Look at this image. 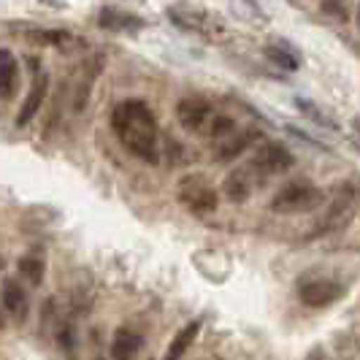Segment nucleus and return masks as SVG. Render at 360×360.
<instances>
[{"mask_svg": "<svg viewBox=\"0 0 360 360\" xmlns=\"http://www.w3.org/2000/svg\"><path fill=\"white\" fill-rule=\"evenodd\" d=\"M17 271L27 279V282L41 285V279H44V260H41L38 255H25V257H19L17 260Z\"/></svg>", "mask_w": 360, "mask_h": 360, "instance_id": "obj_19", "label": "nucleus"}, {"mask_svg": "<svg viewBox=\"0 0 360 360\" xmlns=\"http://www.w3.org/2000/svg\"><path fill=\"white\" fill-rule=\"evenodd\" d=\"M295 108H298V111H301V114H304L307 120H311L314 125L328 127V130H333V133L339 130V122H336V120H333L330 114H325V111L320 106H314L311 101H307V98H295Z\"/></svg>", "mask_w": 360, "mask_h": 360, "instance_id": "obj_17", "label": "nucleus"}, {"mask_svg": "<svg viewBox=\"0 0 360 360\" xmlns=\"http://www.w3.org/2000/svg\"><path fill=\"white\" fill-rule=\"evenodd\" d=\"M323 14L336 19H347V0H323Z\"/></svg>", "mask_w": 360, "mask_h": 360, "instance_id": "obj_21", "label": "nucleus"}, {"mask_svg": "<svg viewBox=\"0 0 360 360\" xmlns=\"http://www.w3.org/2000/svg\"><path fill=\"white\" fill-rule=\"evenodd\" d=\"M111 127L120 136V141L127 146L130 155L139 160L158 165L160 162V149H158V120L152 108L144 101L133 98L114 108L111 114Z\"/></svg>", "mask_w": 360, "mask_h": 360, "instance_id": "obj_1", "label": "nucleus"}, {"mask_svg": "<svg viewBox=\"0 0 360 360\" xmlns=\"http://www.w3.org/2000/svg\"><path fill=\"white\" fill-rule=\"evenodd\" d=\"M141 349V336L130 328H117L111 339V360H133Z\"/></svg>", "mask_w": 360, "mask_h": 360, "instance_id": "obj_14", "label": "nucleus"}, {"mask_svg": "<svg viewBox=\"0 0 360 360\" xmlns=\"http://www.w3.org/2000/svg\"><path fill=\"white\" fill-rule=\"evenodd\" d=\"M95 360H101V358H95Z\"/></svg>", "mask_w": 360, "mask_h": 360, "instance_id": "obj_24", "label": "nucleus"}, {"mask_svg": "<svg viewBox=\"0 0 360 360\" xmlns=\"http://www.w3.org/2000/svg\"><path fill=\"white\" fill-rule=\"evenodd\" d=\"M46 90H49V76L44 71L36 73L33 90L27 92V98H25V103H22V108H19V114H17V127H27L33 122V117L41 111V103H44V98H46Z\"/></svg>", "mask_w": 360, "mask_h": 360, "instance_id": "obj_11", "label": "nucleus"}, {"mask_svg": "<svg viewBox=\"0 0 360 360\" xmlns=\"http://www.w3.org/2000/svg\"><path fill=\"white\" fill-rule=\"evenodd\" d=\"M98 25H101L103 30H111V33H136V30L144 27V19L106 6V8H101V14H98Z\"/></svg>", "mask_w": 360, "mask_h": 360, "instance_id": "obj_12", "label": "nucleus"}, {"mask_svg": "<svg viewBox=\"0 0 360 360\" xmlns=\"http://www.w3.org/2000/svg\"><path fill=\"white\" fill-rule=\"evenodd\" d=\"M3 307H6V311H8L11 317H17L19 323H22V320L27 317V311H30V301H27L25 290L19 288V282H14L11 276L3 279Z\"/></svg>", "mask_w": 360, "mask_h": 360, "instance_id": "obj_13", "label": "nucleus"}, {"mask_svg": "<svg viewBox=\"0 0 360 360\" xmlns=\"http://www.w3.org/2000/svg\"><path fill=\"white\" fill-rule=\"evenodd\" d=\"M355 127H358V133H360V120H358V122H355Z\"/></svg>", "mask_w": 360, "mask_h": 360, "instance_id": "obj_22", "label": "nucleus"}, {"mask_svg": "<svg viewBox=\"0 0 360 360\" xmlns=\"http://www.w3.org/2000/svg\"><path fill=\"white\" fill-rule=\"evenodd\" d=\"M19 82V65L14 60V54L8 49L0 52V98L3 101H11L14 98V87Z\"/></svg>", "mask_w": 360, "mask_h": 360, "instance_id": "obj_15", "label": "nucleus"}, {"mask_svg": "<svg viewBox=\"0 0 360 360\" xmlns=\"http://www.w3.org/2000/svg\"><path fill=\"white\" fill-rule=\"evenodd\" d=\"M198 330H200V320H193V323L184 325L179 333L171 339V344H168V349H165V358H162V360H181V358H184V352L190 349V344L195 342Z\"/></svg>", "mask_w": 360, "mask_h": 360, "instance_id": "obj_16", "label": "nucleus"}, {"mask_svg": "<svg viewBox=\"0 0 360 360\" xmlns=\"http://www.w3.org/2000/svg\"><path fill=\"white\" fill-rule=\"evenodd\" d=\"M323 203V190L314 187L309 179L288 181L274 198H271V212L276 214H295V212H309Z\"/></svg>", "mask_w": 360, "mask_h": 360, "instance_id": "obj_2", "label": "nucleus"}, {"mask_svg": "<svg viewBox=\"0 0 360 360\" xmlns=\"http://www.w3.org/2000/svg\"><path fill=\"white\" fill-rule=\"evenodd\" d=\"M179 200L193 214H212L217 212V193L212 181L203 174H187L179 181Z\"/></svg>", "mask_w": 360, "mask_h": 360, "instance_id": "obj_3", "label": "nucleus"}, {"mask_svg": "<svg viewBox=\"0 0 360 360\" xmlns=\"http://www.w3.org/2000/svg\"><path fill=\"white\" fill-rule=\"evenodd\" d=\"M257 181H263V176L257 174V168H255L252 162H247V165L236 168V171H231V174L225 176L222 193H225V198L231 200V203H244V200L252 195Z\"/></svg>", "mask_w": 360, "mask_h": 360, "instance_id": "obj_6", "label": "nucleus"}, {"mask_svg": "<svg viewBox=\"0 0 360 360\" xmlns=\"http://www.w3.org/2000/svg\"><path fill=\"white\" fill-rule=\"evenodd\" d=\"M260 141V130L257 127H247V130H238L231 133L228 139H222L214 146V160L217 162H233L238 155H244L252 144Z\"/></svg>", "mask_w": 360, "mask_h": 360, "instance_id": "obj_10", "label": "nucleus"}, {"mask_svg": "<svg viewBox=\"0 0 360 360\" xmlns=\"http://www.w3.org/2000/svg\"><path fill=\"white\" fill-rule=\"evenodd\" d=\"M212 117H214L212 106L206 101H200V98H184V101L176 103V120L181 122L184 130H193V133L206 130Z\"/></svg>", "mask_w": 360, "mask_h": 360, "instance_id": "obj_9", "label": "nucleus"}, {"mask_svg": "<svg viewBox=\"0 0 360 360\" xmlns=\"http://www.w3.org/2000/svg\"><path fill=\"white\" fill-rule=\"evenodd\" d=\"M168 19H174L184 30H193V33H200V36L206 38H217L225 33V27H222L219 19L209 17L203 11H195L190 6H174V8H168Z\"/></svg>", "mask_w": 360, "mask_h": 360, "instance_id": "obj_4", "label": "nucleus"}, {"mask_svg": "<svg viewBox=\"0 0 360 360\" xmlns=\"http://www.w3.org/2000/svg\"><path fill=\"white\" fill-rule=\"evenodd\" d=\"M358 27H360V8H358Z\"/></svg>", "mask_w": 360, "mask_h": 360, "instance_id": "obj_23", "label": "nucleus"}, {"mask_svg": "<svg viewBox=\"0 0 360 360\" xmlns=\"http://www.w3.org/2000/svg\"><path fill=\"white\" fill-rule=\"evenodd\" d=\"M206 133H209L212 139H219V141H222V139H228L231 133H236V120L225 117V114H214L209 127H206Z\"/></svg>", "mask_w": 360, "mask_h": 360, "instance_id": "obj_20", "label": "nucleus"}, {"mask_svg": "<svg viewBox=\"0 0 360 360\" xmlns=\"http://www.w3.org/2000/svg\"><path fill=\"white\" fill-rule=\"evenodd\" d=\"M344 295V288L333 279H307L298 288V298L311 309H325Z\"/></svg>", "mask_w": 360, "mask_h": 360, "instance_id": "obj_7", "label": "nucleus"}, {"mask_svg": "<svg viewBox=\"0 0 360 360\" xmlns=\"http://www.w3.org/2000/svg\"><path fill=\"white\" fill-rule=\"evenodd\" d=\"M257 168V174L263 176V179H269L274 174H282V171H290L292 168V155H290L288 146L276 144V141H266V144L257 146V152H255V158L250 160Z\"/></svg>", "mask_w": 360, "mask_h": 360, "instance_id": "obj_5", "label": "nucleus"}, {"mask_svg": "<svg viewBox=\"0 0 360 360\" xmlns=\"http://www.w3.org/2000/svg\"><path fill=\"white\" fill-rule=\"evenodd\" d=\"M352 214H355V200H352V195H349V190L347 193H342L339 198L330 203V209L325 212V217L311 228V233H309V238H314V236H325V233H333V231H342L344 225L352 219Z\"/></svg>", "mask_w": 360, "mask_h": 360, "instance_id": "obj_8", "label": "nucleus"}, {"mask_svg": "<svg viewBox=\"0 0 360 360\" xmlns=\"http://www.w3.org/2000/svg\"><path fill=\"white\" fill-rule=\"evenodd\" d=\"M263 54H266V60H269V63H274V65H276V68H282V71H298V65H301L298 54L290 52L288 46L269 44V46L263 49Z\"/></svg>", "mask_w": 360, "mask_h": 360, "instance_id": "obj_18", "label": "nucleus"}]
</instances>
